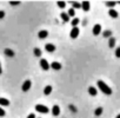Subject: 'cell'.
I'll list each match as a JSON object with an SVG mask.
<instances>
[{"instance_id":"6da1fadb","label":"cell","mask_w":120,"mask_h":118,"mask_svg":"<svg viewBox=\"0 0 120 118\" xmlns=\"http://www.w3.org/2000/svg\"><path fill=\"white\" fill-rule=\"evenodd\" d=\"M97 85H98V87L100 89V91H101L104 94H106V96H111V94H112V89H111L105 82H102V80H98Z\"/></svg>"},{"instance_id":"7a4b0ae2","label":"cell","mask_w":120,"mask_h":118,"mask_svg":"<svg viewBox=\"0 0 120 118\" xmlns=\"http://www.w3.org/2000/svg\"><path fill=\"white\" fill-rule=\"evenodd\" d=\"M35 110L39 113H48L49 112V109L46 105H42V104H37L35 105Z\"/></svg>"},{"instance_id":"3957f363","label":"cell","mask_w":120,"mask_h":118,"mask_svg":"<svg viewBox=\"0 0 120 118\" xmlns=\"http://www.w3.org/2000/svg\"><path fill=\"white\" fill-rule=\"evenodd\" d=\"M79 33H80L79 28H78L77 26H73V28H72V30H71V32H70V37H71L72 39H75V38H78Z\"/></svg>"},{"instance_id":"277c9868","label":"cell","mask_w":120,"mask_h":118,"mask_svg":"<svg viewBox=\"0 0 120 118\" xmlns=\"http://www.w3.org/2000/svg\"><path fill=\"white\" fill-rule=\"evenodd\" d=\"M31 86H32V82H31L30 79H27V80L24 82V84H22V86H21V90H22L24 92H27V91L31 89Z\"/></svg>"},{"instance_id":"5b68a950","label":"cell","mask_w":120,"mask_h":118,"mask_svg":"<svg viewBox=\"0 0 120 118\" xmlns=\"http://www.w3.org/2000/svg\"><path fill=\"white\" fill-rule=\"evenodd\" d=\"M81 8L85 11V12H88L91 10V4L90 1H87V0H84V1L81 3Z\"/></svg>"},{"instance_id":"8992f818","label":"cell","mask_w":120,"mask_h":118,"mask_svg":"<svg viewBox=\"0 0 120 118\" xmlns=\"http://www.w3.org/2000/svg\"><path fill=\"white\" fill-rule=\"evenodd\" d=\"M40 66H41V69L45 70V71H47V70L49 69V64H48V62L46 60V59H41V60H40Z\"/></svg>"},{"instance_id":"52a82bcc","label":"cell","mask_w":120,"mask_h":118,"mask_svg":"<svg viewBox=\"0 0 120 118\" xmlns=\"http://www.w3.org/2000/svg\"><path fill=\"white\" fill-rule=\"evenodd\" d=\"M93 34L94 35H99L100 34V32H101V25H99V24H95L94 26H93Z\"/></svg>"},{"instance_id":"ba28073f","label":"cell","mask_w":120,"mask_h":118,"mask_svg":"<svg viewBox=\"0 0 120 118\" xmlns=\"http://www.w3.org/2000/svg\"><path fill=\"white\" fill-rule=\"evenodd\" d=\"M47 37H48V32H47L46 30L39 31V33H38V38H39V39H45V38H47Z\"/></svg>"},{"instance_id":"9c48e42d","label":"cell","mask_w":120,"mask_h":118,"mask_svg":"<svg viewBox=\"0 0 120 118\" xmlns=\"http://www.w3.org/2000/svg\"><path fill=\"white\" fill-rule=\"evenodd\" d=\"M49 67H52L53 70H61V64L58 62H53L52 64H49Z\"/></svg>"},{"instance_id":"30bf717a","label":"cell","mask_w":120,"mask_h":118,"mask_svg":"<svg viewBox=\"0 0 120 118\" xmlns=\"http://www.w3.org/2000/svg\"><path fill=\"white\" fill-rule=\"evenodd\" d=\"M45 50H46L47 52L52 53V52L55 51V46H54L53 44H46V45H45Z\"/></svg>"},{"instance_id":"8fae6325","label":"cell","mask_w":120,"mask_h":118,"mask_svg":"<svg viewBox=\"0 0 120 118\" xmlns=\"http://www.w3.org/2000/svg\"><path fill=\"white\" fill-rule=\"evenodd\" d=\"M108 14H109V17H111V18H113V19H116V18L119 17V14H118V12H116L115 10H113V8H111V10H108Z\"/></svg>"},{"instance_id":"7c38bea8","label":"cell","mask_w":120,"mask_h":118,"mask_svg":"<svg viewBox=\"0 0 120 118\" xmlns=\"http://www.w3.org/2000/svg\"><path fill=\"white\" fill-rule=\"evenodd\" d=\"M52 114L55 116V117L60 114V107H59L58 105H54V106L52 107Z\"/></svg>"},{"instance_id":"4fadbf2b","label":"cell","mask_w":120,"mask_h":118,"mask_svg":"<svg viewBox=\"0 0 120 118\" xmlns=\"http://www.w3.org/2000/svg\"><path fill=\"white\" fill-rule=\"evenodd\" d=\"M88 93H90L91 96L95 97V96L98 94V91H97V89H95V87H93V86H90V87H88Z\"/></svg>"},{"instance_id":"5bb4252c","label":"cell","mask_w":120,"mask_h":118,"mask_svg":"<svg viewBox=\"0 0 120 118\" xmlns=\"http://www.w3.org/2000/svg\"><path fill=\"white\" fill-rule=\"evenodd\" d=\"M52 86L51 85H46V87L44 89V94L45 96H48V94H51V92H52Z\"/></svg>"},{"instance_id":"9a60e30c","label":"cell","mask_w":120,"mask_h":118,"mask_svg":"<svg viewBox=\"0 0 120 118\" xmlns=\"http://www.w3.org/2000/svg\"><path fill=\"white\" fill-rule=\"evenodd\" d=\"M60 18L63 19V21H64V23L70 21V17H68V14H67V13H65V12H63L61 14H60Z\"/></svg>"},{"instance_id":"2e32d148","label":"cell","mask_w":120,"mask_h":118,"mask_svg":"<svg viewBox=\"0 0 120 118\" xmlns=\"http://www.w3.org/2000/svg\"><path fill=\"white\" fill-rule=\"evenodd\" d=\"M0 105L1 106H8L10 105V100L6 98H0Z\"/></svg>"},{"instance_id":"e0dca14e","label":"cell","mask_w":120,"mask_h":118,"mask_svg":"<svg viewBox=\"0 0 120 118\" xmlns=\"http://www.w3.org/2000/svg\"><path fill=\"white\" fill-rule=\"evenodd\" d=\"M108 46H109L111 48H113V47L115 46V38L109 37V40H108Z\"/></svg>"},{"instance_id":"ac0fdd59","label":"cell","mask_w":120,"mask_h":118,"mask_svg":"<svg viewBox=\"0 0 120 118\" xmlns=\"http://www.w3.org/2000/svg\"><path fill=\"white\" fill-rule=\"evenodd\" d=\"M5 54H6L7 57H10V58H13V57H14V52H13L11 48H6V50H5Z\"/></svg>"},{"instance_id":"d6986e66","label":"cell","mask_w":120,"mask_h":118,"mask_svg":"<svg viewBox=\"0 0 120 118\" xmlns=\"http://www.w3.org/2000/svg\"><path fill=\"white\" fill-rule=\"evenodd\" d=\"M71 4H72V8H75V10L81 8V4H80V3H78V1H72Z\"/></svg>"},{"instance_id":"ffe728a7","label":"cell","mask_w":120,"mask_h":118,"mask_svg":"<svg viewBox=\"0 0 120 118\" xmlns=\"http://www.w3.org/2000/svg\"><path fill=\"white\" fill-rule=\"evenodd\" d=\"M105 5H106L107 7H109V8H113V7L116 5V1H106Z\"/></svg>"},{"instance_id":"44dd1931","label":"cell","mask_w":120,"mask_h":118,"mask_svg":"<svg viewBox=\"0 0 120 118\" xmlns=\"http://www.w3.org/2000/svg\"><path fill=\"white\" fill-rule=\"evenodd\" d=\"M102 35H104V38H109V37H112V31L106 30V31H104Z\"/></svg>"},{"instance_id":"7402d4cb","label":"cell","mask_w":120,"mask_h":118,"mask_svg":"<svg viewBox=\"0 0 120 118\" xmlns=\"http://www.w3.org/2000/svg\"><path fill=\"white\" fill-rule=\"evenodd\" d=\"M33 52H34V55H35V57H38V58L41 57V50H40V48L35 47V48L33 50Z\"/></svg>"},{"instance_id":"603a6c76","label":"cell","mask_w":120,"mask_h":118,"mask_svg":"<svg viewBox=\"0 0 120 118\" xmlns=\"http://www.w3.org/2000/svg\"><path fill=\"white\" fill-rule=\"evenodd\" d=\"M56 5H58L59 8H65L66 7V3L65 1H61V0H59V1L56 3Z\"/></svg>"},{"instance_id":"cb8c5ba5","label":"cell","mask_w":120,"mask_h":118,"mask_svg":"<svg viewBox=\"0 0 120 118\" xmlns=\"http://www.w3.org/2000/svg\"><path fill=\"white\" fill-rule=\"evenodd\" d=\"M79 21H80V20H79L78 18H75V17H73V19L71 20V24H72V26H77V25L79 24Z\"/></svg>"},{"instance_id":"d4e9b609","label":"cell","mask_w":120,"mask_h":118,"mask_svg":"<svg viewBox=\"0 0 120 118\" xmlns=\"http://www.w3.org/2000/svg\"><path fill=\"white\" fill-rule=\"evenodd\" d=\"M67 14H68V17H70V18H71V17L73 18V17L75 16V10H74V8H70V10H68V13H67Z\"/></svg>"},{"instance_id":"484cf974","label":"cell","mask_w":120,"mask_h":118,"mask_svg":"<svg viewBox=\"0 0 120 118\" xmlns=\"http://www.w3.org/2000/svg\"><path fill=\"white\" fill-rule=\"evenodd\" d=\"M102 111H104L102 107H97L95 111H94V114H95V116H100V114L102 113Z\"/></svg>"},{"instance_id":"4316f807","label":"cell","mask_w":120,"mask_h":118,"mask_svg":"<svg viewBox=\"0 0 120 118\" xmlns=\"http://www.w3.org/2000/svg\"><path fill=\"white\" fill-rule=\"evenodd\" d=\"M115 57L116 58H120V47H116V50H115Z\"/></svg>"},{"instance_id":"83f0119b","label":"cell","mask_w":120,"mask_h":118,"mask_svg":"<svg viewBox=\"0 0 120 118\" xmlns=\"http://www.w3.org/2000/svg\"><path fill=\"white\" fill-rule=\"evenodd\" d=\"M6 114V112H5V110L1 107V106H0V117H4Z\"/></svg>"},{"instance_id":"f1b7e54d","label":"cell","mask_w":120,"mask_h":118,"mask_svg":"<svg viewBox=\"0 0 120 118\" xmlns=\"http://www.w3.org/2000/svg\"><path fill=\"white\" fill-rule=\"evenodd\" d=\"M10 4H11L12 6H17V5H19V4H20V1H11Z\"/></svg>"},{"instance_id":"f546056e","label":"cell","mask_w":120,"mask_h":118,"mask_svg":"<svg viewBox=\"0 0 120 118\" xmlns=\"http://www.w3.org/2000/svg\"><path fill=\"white\" fill-rule=\"evenodd\" d=\"M4 17H5V12L4 11H0V19H4Z\"/></svg>"},{"instance_id":"4dcf8cb0","label":"cell","mask_w":120,"mask_h":118,"mask_svg":"<svg viewBox=\"0 0 120 118\" xmlns=\"http://www.w3.org/2000/svg\"><path fill=\"white\" fill-rule=\"evenodd\" d=\"M70 110H71V111H73V112H77V109H75L73 105H70Z\"/></svg>"},{"instance_id":"1f68e13d","label":"cell","mask_w":120,"mask_h":118,"mask_svg":"<svg viewBox=\"0 0 120 118\" xmlns=\"http://www.w3.org/2000/svg\"><path fill=\"white\" fill-rule=\"evenodd\" d=\"M27 118H35V114H34V113H30V114L27 116Z\"/></svg>"},{"instance_id":"d6a6232c","label":"cell","mask_w":120,"mask_h":118,"mask_svg":"<svg viewBox=\"0 0 120 118\" xmlns=\"http://www.w3.org/2000/svg\"><path fill=\"white\" fill-rule=\"evenodd\" d=\"M3 73V69H1V63H0V75Z\"/></svg>"},{"instance_id":"836d02e7","label":"cell","mask_w":120,"mask_h":118,"mask_svg":"<svg viewBox=\"0 0 120 118\" xmlns=\"http://www.w3.org/2000/svg\"><path fill=\"white\" fill-rule=\"evenodd\" d=\"M115 118H120V113H119V114H118V116H116Z\"/></svg>"}]
</instances>
